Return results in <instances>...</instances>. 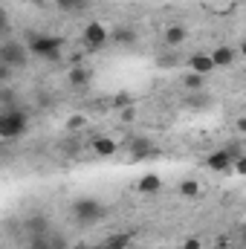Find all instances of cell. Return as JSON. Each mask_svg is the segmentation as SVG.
Segmentation results:
<instances>
[{
	"label": "cell",
	"mask_w": 246,
	"mask_h": 249,
	"mask_svg": "<svg viewBox=\"0 0 246 249\" xmlns=\"http://www.w3.org/2000/svg\"><path fill=\"white\" fill-rule=\"evenodd\" d=\"M93 151H96L99 157H113V154L119 151V145H116L110 136H99V139L93 142Z\"/></svg>",
	"instance_id": "30bf717a"
},
{
	"label": "cell",
	"mask_w": 246,
	"mask_h": 249,
	"mask_svg": "<svg viewBox=\"0 0 246 249\" xmlns=\"http://www.w3.org/2000/svg\"><path fill=\"white\" fill-rule=\"evenodd\" d=\"M26 50H29V55H38L44 61H58L61 58V50H64V38L38 32V35H29Z\"/></svg>",
	"instance_id": "6da1fadb"
},
{
	"label": "cell",
	"mask_w": 246,
	"mask_h": 249,
	"mask_svg": "<svg viewBox=\"0 0 246 249\" xmlns=\"http://www.w3.org/2000/svg\"><path fill=\"white\" fill-rule=\"evenodd\" d=\"M75 249H105V247H84V244H81V247H75Z\"/></svg>",
	"instance_id": "4316f807"
},
{
	"label": "cell",
	"mask_w": 246,
	"mask_h": 249,
	"mask_svg": "<svg viewBox=\"0 0 246 249\" xmlns=\"http://www.w3.org/2000/svg\"><path fill=\"white\" fill-rule=\"evenodd\" d=\"M67 78H70V84H72V87H87V84H90V78H93V70H90V67H84V64H75V67L70 70V75H67Z\"/></svg>",
	"instance_id": "9c48e42d"
},
{
	"label": "cell",
	"mask_w": 246,
	"mask_h": 249,
	"mask_svg": "<svg viewBox=\"0 0 246 249\" xmlns=\"http://www.w3.org/2000/svg\"><path fill=\"white\" fill-rule=\"evenodd\" d=\"M29 249H50V241H47L44 235H35V238L29 241Z\"/></svg>",
	"instance_id": "7402d4cb"
},
{
	"label": "cell",
	"mask_w": 246,
	"mask_h": 249,
	"mask_svg": "<svg viewBox=\"0 0 246 249\" xmlns=\"http://www.w3.org/2000/svg\"><path fill=\"white\" fill-rule=\"evenodd\" d=\"M102 247H105V249H130V235H124V232H119V235H110Z\"/></svg>",
	"instance_id": "9a60e30c"
},
{
	"label": "cell",
	"mask_w": 246,
	"mask_h": 249,
	"mask_svg": "<svg viewBox=\"0 0 246 249\" xmlns=\"http://www.w3.org/2000/svg\"><path fill=\"white\" fill-rule=\"evenodd\" d=\"M81 38H84V47L87 50H102L110 41V29L105 23H99V20H90L84 26V32H81Z\"/></svg>",
	"instance_id": "5b68a950"
},
{
	"label": "cell",
	"mask_w": 246,
	"mask_h": 249,
	"mask_svg": "<svg viewBox=\"0 0 246 249\" xmlns=\"http://www.w3.org/2000/svg\"><path fill=\"white\" fill-rule=\"evenodd\" d=\"M0 64H6V67H12V70L26 67V64H29V50H26V44H20V41H15V38L0 41Z\"/></svg>",
	"instance_id": "277c9868"
},
{
	"label": "cell",
	"mask_w": 246,
	"mask_h": 249,
	"mask_svg": "<svg viewBox=\"0 0 246 249\" xmlns=\"http://www.w3.org/2000/svg\"><path fill=\"white\" fill-rule=\"evenodd\" d=\"M200 247H203L200 238H185V244H183V249H200Z\"/></svg>",
	"instance_id": "d4e9b609"
},
{
	"label": "cell",
	"mask_w": 246,
	"mask_h": 249,
	"mask_svg": "<svg viewBox=\"0 0 246 249\" xmlns=\"http://www.w3.org/2000/svg\"><path fill=\"white\" fill-rule=\"evenodd\" d=\"M209 58L214 64V70H217V67H229V64H235V58H238V50L223 44V47H217L214 53H209Z\"/></svg>",
	"instance_id": "ba28073f"
},
{
	"label": "cell",
	"mask_w": 246,
	"mask_h": 249,
	"mask_svg": "<svg viewBox=\"0 0 246 249\" xmlns=\"http://www.w3.org/2000/svg\"><path fill=\"white\" fill-rule=\"evenodd\" d=\"M191 72H197V75H209V72H211V70H214V64H211V58H209V55H203V53H200V55H191Z\"/></svg>",
	"instance_id": "8fae6325"
},
{
	"label": "cell",
	"mask_w": 246,
	"mask_h": 249,
	"mask_svg": "<svg viewBox=\"0 0 246 249\" xmlns=\"http://www.w3.org/2000/svg\"><path fill=\"white\" fill-rule=\"evenodd\" d=\"M29 226H32V229H35V232H44V226H47V220H44V217H41V214H38V217H35V220H29Z\"/></svg>",
	"instance_id": "cb8c5ba5"
},
{
	"label": "cell",
	"mask_w": 246,
	"mask_h": 249,
	"mask_svg": "<svg viewBox=\"0 0 246 249\" xmlns=\"http://www.w3.org/2000/svg\"><path fill=\"white\" fill-rule=\"evenodd\" d=\"M12 72H15L12 67H6V64H0V84H6V81L12 78Z\"/></svg>",
	"instance_id": "603a6c76"
},
{
	"label": "cell",
	"mask_w": 246,
	"mask_h": 249,
	"mask_svg": "<svg viewBox=\"0 0 246 249\" xmlns=\"http://www.w3.org/2000/svg\"><path fill=\"white\" fill-rule=\"evenodd\" d=\"M206 105H209V96H206L203 90H200V93H194V96L188 99V107H206Z\"/></svg>",
	"instance_id": "d6986e66"
},
{
	"label": "cell",
	"mask_w": 246,
	"mask_h": 249,
	"mask_svg": "<svg viewBox=\"0 0 246 249\" xmlns=\"http://www.w3.org/2000/svg\"><path fill=\"white\" fill-rule=\"evenodd\" d=\"M84 124H87L84 116H70V119H67V130H78V127H84Z\"/></svg>",
	"instance_id": "44dd1931"
},
{
	"label": "cell",
	"mask_w": 246,
	"mask_h": 249,
	"mask_svg": "<svg viewBox=\"0 0 246 249\" xmlns=\"http://www.w3.org/2000/svg\"><path fill=\"white\" fill-rule=\"evenodd\" d=\"M55 6L64 9V12H78V9L87 6V0H55Z\"/></svg>",
	"instance_id": "ac0fdd59"
},
{
	"label": "cell",
	"mask_w": 246,
	"mask_h": 249,
	"mask_svg": "<svg viewBox=\"0 0 246 249\" xmlns=\"http://www.w3.org/2000/svg\"><path fill=\"white\" fill-rule=\"evenodd\" d=\"M185 38H188V32H185V26H168L165 29V41L171 44V47H180Z\"/></svg>",
	"instance_id": "4fadbf2b"
},
{
	"label": "cell",
	"mask_w": 246,
	"mask_h": 249,
	"mask_svg": "<svg viewBox=\"0 0 246 249\" xmlns=\"http://www.w3.org/2000/svg\"><path fill=\"white\" fill-rule=\"evenodd\" d=\"M136 35H133V29H127V26H122V29H113L110 32V41H119V44H130Z\"/></svg>",
	"instance_id": "e0dca14e"
},
{
	"label": "cell",
	"mask_w": 246,
	"mask_h": 249,
	"mask_svg": "<svg viewBox=\"0 0 246 249\" xmlns=\"http://www.w3.org/2000/svg\"><path fill=\"white\" fill-rule=\"evenodd\" d=\"M127 151H130L133 160H145V157H154V142L145 139V136H133L127 142Z\"/></svg>",
	"instance_id": "52a82bcc"
},
{
	"label": "cell",
	"mask_w": 246,
	"mask_h": 249,
	"mask_svg": "<svg viewBox=\"0 0 246 249\" xmlns=\"http://www.w3.org/2000/svg\"><path fill=\"white\" fill-rule=\"evenodd\" d=\"M177 191H180V197H185V200H197L203 188H200V183H197V180H185V183H180V188H177Z\"/></svg>",
	"instance_id": "5bb4252c"
},
{
	"label": "cell",
	"mask_w": 246,
	"mask_h": 249,
	"mask_svg": "<svg viewBox=\"0 0 246 249\" xmlns=\"http://www.w3.org/2000/svg\"><path fill=\"white\" fill-rule=\"evenodd\" d=\"M122 119H124V122H133V107H127V110H124Z\"/></svg>",
	"instance_id": "484cf974"
},
{
	"label": "cell",
	"mask_w": 246,
	"mask_h": 249,
	"mask_svg": "<svg viewBox=\"0 0 246 249\" xmlns=\"http://www.w3.org/2000/svg\"><path fill=\"white\" fill-rule=\"evenodd\" d=\"M9 32H12V26H9V15L0 9V38L6 41V38H9Z\"/></svg>",
	"instance_id": "ffe728a7"
},
{
	"label": "cell",
	"mask_w": 246,
	"mask_h": 249,
	"mask_svg": "<svg viewBox=\"0 0 246 249\" xmlns=\"http://www.w3.org/2000/svg\"><path fill=\"white\" fill-rule=\"evenodd\" d=\"M232 154L226 151V148H220V151H214V154H209L206 157V165L211 168V171H217V174H229L232 171Z\"/></svg>",
	"instance_id": "8992f818"
},
{
	"label": "cell",
	"mask_w": 246,
	"mask_h": 249,
	"mask_svg": "<svg viewBox=\"0 0 246 249\" xmlns=\"http://www.w3.org/2000/svg\"><path fill=\"white\" fill-rule=\"evenodd\" d=\"M214 249H229V244H217Z\"/></svg>",
	"instance_id": "83f0119b"
},
{
	"label": "cell",
	"mask_w": 246,
	"mask_h": 249,
	"mask_svg": "<svg viewBox=\"0 0 246 249\" xmlns=\"http://www.w3.org/2000/svg\"><path fill=\"white\" fill-rule=\"evenodd\" d=\"M183 84L188 87V90H194V93H200L203 87H206V75H197V72H188L183 78Z\"/></svg>",
	"instance_id": "2e32d148"
},
{
	"label": "cell",
	"mask_w": 246,
	"mask_h": 249,
	"mask_svg": "<svg viewBox=\"0 0 246 249\" xmlns=\"http://www.w3.org/2000/svg\"><path fill=\"white\" fill-rule=\"evenodd\" d=\"M72 217L81 226H93V223H99L105 217V206L99 200H93V197H81V200L72 203Z\"/></svg>",
	"instance_id": "3957f363"
},
{
	"label": "cell",
	"mask_w": 246,
	"mask_h": 249,
	"mask_svg": "<svg viewBox=\"0 0 246 249\" xmlns=\"http://www.w3.org/2000/svg\"><path fill=\"white\" fill-rule=\"evenodd\" d=\"M136 188H139V194H157V191L162 188V180H159L157 174H145Z\"/></svg>",
	"instance_id": "7c38bea8"
},
{
	"label": "cell",
	"mask_w": 246,
	"mask_h": 249,
	"mask_svg": "<svg viewBox=\"0 0 246 249\" xmlns=\"http://www.w3.org/2000/svg\"><path fill=\"white\" fill-rule=\"evenodd\" d=\"M29 130V116L20 107H6L0 113V139H18Z\"/></svg>",
	"instance_id": "7a4b0ae2"
}]
</instances>
